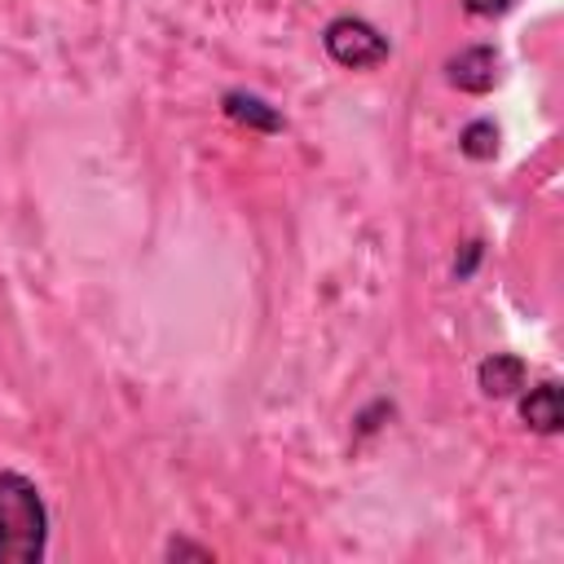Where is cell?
Wrapping results in <instances>:
<instances>
[{
	"label": "cell",
	"instance_id": "obj_9",
	"mask_svg": "<svg viewBox=\"0 0 564 564\" xmlns=\"http://www.w3.org/2000/svg\"><path fill=\"white\" fill-rule=\"evenodd\" d=\"M167 555H198V560H207V551H198V546H185V542H172V546H167Z\"/></svg>",
	"mask_w": 564,
	"mask_h": 564
},
{
	"label": "cell",
	"instance_id": "obj_4",
	"mask_svg": "<svg viewBox=\"0 0 564 564\" xmlns=\"http://www.w3.org/2000/svg\"><path fill=\"white\" fill-rule=\"evenodd\" d=\"M524 361L516 352H494L480 361V392L485 397H511L524 388Z\"/></svg>",
	"mask_w": 564,
	"mask_h": 564
},
{
	"label": "cell",
	"instance_id": "obj_5",
	"mask_svg": "<svg viewBox=\"0 0 564 564\" xmlns=\"http://www.w3.org/2000/svg\"><path fill=\"white\" fill-rule=\"evenodd\" d=\"M520 419L533 427V432H560V423H564V405H560V388L555 383H538V388H529V397L520 401Z\"/></svg>",
	"mask_w": 564,
	"mask_h": 564
},
{
	"label": "cell",
	"instance_id": "obj_1",
	"mask_svg": "<svg viewBox=\"0 0 564 564\" xmlns=\"http://www.w3.org/2000/svg\"><path fill=\"white\" fill-rule=\"evenodd\" d=\"M48 542V511L22 471H0V564H40Z\"/></svg>",
	"mask_w": 564,
	"mask_h": 564
},
{
	"label": "cell",
	"instance_id": "obj_8",
	"mask_svg": "<svg viewBox=\"0 0 564 564\" xmlns=\"http://www.w3.org/2000/svg\"><path fill=\"white\" fill-rule=\"evenodd\" d=\"M467 4V13H476V18H498V13H507L516 0H463Z\"/></svg>",
	"mask_w": 564,
	"mask_h": 564
},
{
	"label": "cell",
	"instance_id": "obj_3",
	"mask_svg": "<svg viewBox=\"0 0 564 564\" xmlns=\"http://www.w3.org/2000/svg\"><path fill=\"white\" fill-rule=\"evenodd\" d=\"M445 75H449V84L463 88V93H489V88L498 84V53L485 48V44L463 48L458 57L445 62Z\"/></svg>",
	"mask_w": 564,
	"mask_h": 564
},
{
	"label": "cell",
	"instance_id": "obj_6",
	"mask_svg": "<svg viewBox=\"0 0 564 564\" xmlns=\"http://www.w3.org/2000/svg\"><path fill=\"white\" fill-rule=\"evenodd\" d=\"M225 115L229 119H238V123H251V128H260V132H278L282 128V115L269 106V101H260L256 93H225Z\"/></svg>",
	"mask_w": 564,
	"mask_h": 564
},
{
	"label": "cell",
	"instance_id": "obj_2",
	"mask_svg": "<svg viewBox=\"0 0 564 564\" xmlns=\"http://www.w3.org/2000/svg\"><path fill=\"white\" fill-rule=\"evenodd\" d=\"M322 44H326V53H330L339 66H348V70H370V66L388 62V53H392L388 35H379L366 18H335V22H326Z\"/></svg>",
	"mask_w": 564,
	"mask_h": 564
},
{
	"label": "cell",
	"instance_id": "obj_7",
	"mask_svg": "<svg viewBox=\"0 0 564 564\" xmlns=\"http://www.w3.org/2000/svg\"><path fill=\"white\" fill-rule=\"evenodd\" d=\"M458 145H463V154H471V159H494V150H498V128H494L489 119H476V123L463 128Z\"/></svg>",
	"mask_w": 564,
	"mask_h": 564
}]
</instances>
